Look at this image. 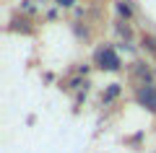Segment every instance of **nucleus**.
Here are the masks:
<instances>
[{
	"instance_id": "nucleus-1",
	"label": "nucleus",
	"mask_w": 156,
	"mask_h": 153,
	"mask_svg": "<svg viewBox=\"0 0 156 153\" xmlns=\"http://www.w3.org/2000/svg\"><path fill=\"white\" fill-rule=\"evenodd\" d=\"M94 65L104 73H117L122 70V60H120V52H117L112 44H101L94 52Z\"/></svg>"
},
{
	"instance_id": "nucleus-2",
	"label": "nucleus",
	"mask_w": 156,
	"mask_h": 153,
	"mask_svg": "<svg viewBox=\"0 0 156 153\" xmlns=\"http://www.w3.org/2000/svg\"><path fill=\"white\" fill-rule=\"evenodd\" d=\"M135 101H138V106H143L146 112L156 114V83L135 86Z\"/></svg>"
},
{
	"instance_id": "nucleus-3",
	"label": "nucleus",
	"mask_w": 156,
	"mask_h": 153,
	"mask_svg": "<svg viewBox=\"0 0 156 153\" xmlns=\"http://www.w3.org/2000/svg\"><path fill=\"white\" fill-rule=\"evenodd\" d=\"M133 75L138 78V86H146V83H154V75H151V70L143 65V62H133Z\"/></svg>"
},
{
	"instance_id": "nucleus-4",
	"label": "nucleus",
	"mask_w": 156,
	"mask_h": 153,
	"mask_svg": "<svg viewBox=\"0 0 156 153\" xmlns=\"http://www.w3.org/2000/svg\"><path fill=\"white\" fill-rule=\"evenodd\" d=\"M115 8H117V13H120V18H125V21H130V18L135 16L133 5H130L128 0H115Z\"/></svg>"
},
{
	"instance_id": "nucleus-5",
	"label": "nucleus",
	"mask_w": 156,
	"mask_h": 153,
	"mask_svg": "<svg viewBox=\"0 0 156 153\" xmlns=\"http://www.w3.org/2000/svg\"><path fill=\"white\" fill-rule=\"evenodd\" d=\"M120 93H122V86H120V83H109V86H107V91L101 93V101H104V104H109V101H115Z\"/></svg>"
},
{
	"instance_id": "nucleus-6",
	"label": "nucleus",
	"mask_w": 156,
	"mask_h": 153,
	"mask_svg": "<svg viewBox=\"0 0 156 153\" xmlns=\"http://www.w3.org/2000/svg\"><path fill=\"white\" fill-rule=\"evenodd\" d=\"M140 44H143V49H148L151 55H156V39L154 37H143V39H140Z\"/></svg>"
},
{
	"instance_id": "nucleus-7",
	"label": "nucleus",
	"mask_w": 156,
	"mask_h": 153,
	"mask_svg": "<svg viewBox=\"0 0 156 153\" xmlns=\"http://www.w3.org/2000/svg\"><path fill=\"white\" fill-rule=\"evenodd\" d=\"M89 86V81H86V78H73L70 83H68V88H70V91H78V88H86Z\"/></svg>"
},
{
	"instance_id": "nucleus-8",
	"label": "nucleus",
	"mask_w": 156,
	"mask_h": 153,
	"mask_svg": "<svg viewBox=\"0 0 156 153\" xmlns=\"http://www.w3.org/2000/svg\"><path fill=\"white\" fill-rule=\"evenodd\" d=\"M117 31L122 34L125 39H130V26H128V23H125V21H120V23H117Z\"/></svg>"
},
{
	"instance_id": "nucleus-9",
	"label": "nucleus",
	"mask_w": 156,
	"mask_h": 153,
	"mask_svg": "<svg viewBox=\"0 0 156 153\" xmlns=\"http://www.w3.org/2000/svg\"><path fill=\"white\" fill-rule=\"evenodd\" d=\"M78 0H55V5H60V8H73Z\"/></svg>"
}]
</instances>
